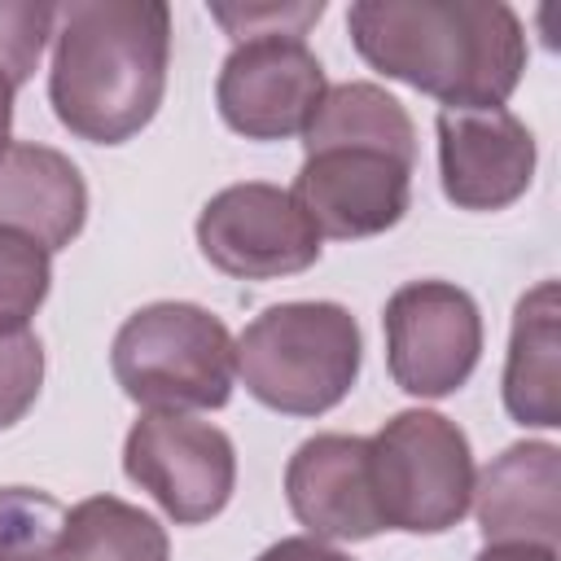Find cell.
I'll list each match as a JSON object with an SVG mask.
<instances>
[{
	"label": "cell",
	"mask_w": 561,
	"mask_h": 561,
	"mask_svg": "<svg viewBox=\"0 0 561 561\" xmlns=\"http://www.w3.org/2000/svg\"><path fill=\"white\" fill-rule=\"evenodd\" d=\"M329 92L320 57L307 39L263 35L241 39L219 66L215 105L219 118L245 140H294L316 118Z\"/></svg>",
	"instance_id": "9c48e42d"
},
{
	"label": "cell",
	"mask_w": 561,
	"mask_h": 561,
	"mask_svg": "<svg viewBox=\"0 0 561 561\" xmlns=\"http://www.w3.org/2000/svg\"><path fill=\"white\" fill-rule=\"evenodd\" d=\"M386 368L403 394L447 399L482 359V311L451 280H408L386 298Z\"/></svg>",
	"instance_id": "52a82bcc"
},
{
	"label": "cell",
	"mask_w": 561,
	"mask_h": 561,
	"mask_svg": "<svg viewBox=\"0 0 561 561\" xmlns=\"http://www.w3.org/2000/svg\"><path fill=\"white\" fill-rule=\"evenodd\" d=\"M486 543H552L561 535V447L557 443H513L478 478L473 504Z\"/></svg>",
	"instance_id": "4fadbf2b"
},
{
	"label": "cell",
	"mask_w": 561,
	"mask_h": 561,
	"mask_svg": "<svg viewBox=\"0 0 561 561\" xmlns=\"http://www.w3.org/2000/svg\"><path fill=\"white\" fill-rule=\"evenodd\" d=\"M368 473L386 530L443 535L473 504V447L434 408H403L368 438Z\"/></svg>",
	"instance_id": "5b68a950"
},
{
	"label": "cell",
	"mask_w": 561,
	"mask_h": 561,
	"mask_svg": "<svg viewBox=\"0 0 561 561\" xmlns=\"http://www.w3.org/2000/svg\"><path fill=\"white\" fill-rule=\"evenodd\" d=\"M57 4L44 0H0V70L22 88L44 57V44L53 39Z\"/></svg>",
	"instance_id": "44dd1931"
},
{
	"label": "cell",
	"mask_w": 561,
	"mask_h": 561,
	"mask_svg": "<svg viewBox=\"0 0 561 561\" xmlns=\"http://www.w3.org/2000/svg\"><path fill=\"white\" fill-rule=\"evenodd\" d=\"M329 145H373L390 149L408 162H416V127L399 96L368 79L333 83L316 110V118L302 131V149H329Z\"/></svg>",
	"instance_id": "2e32d148"
},
{
	"label": "cell",
	"mask_w": 561,
	"mask_h": 561,
	"mask_svg": "<svg viewBox=\"0 0 561 561\" xmlns=\"http://www.w3.org/2000/svg\"><path fill=\"white\" fill-rule=\"evenodd\" d=\"M504 412L517 425H561V289L539 280L513 307L508 355H504Z\"/></svg>",
	"instance_id": "9a60e30c"
},
{
	"label": "cell",
	"mask_w": 561,
	"mask_h": 561,
	"mask_svg": "<svg viewBox=\"0 0 561 561\" xmlns=\"http://www.w3.org/2000/svg\"><path fill=\"white\" fill-rule=\"evenodd\" d=\"M66 508L35 486H0V561H61Z\"/></svg>",
	"instance_id": "ac0fdd59"
},
{
	"label": "cell",
	"mask_w": 561,
	"mask_h": 561,
	"mask_svg": "<svg viewBox=\"0 0 561 561\" xmlns=\"http://www.w3.org/2000/svg\"><path fill=\"white\" fill-rule=\"evenodd\" d=\"M123 473L175 526H202L237 491V447L219 425L188 412H145L123 438Z\"/></svg>",
	"instance_id": "8992f818"
},
{
	"label": "cell",
	"mask_w": 561,
	"mask_h": 561,
	"mask_svg": "<svg viewBox=\"0 0 561 561\" xmlns=\"http://www.w3.org/2000/svg\"><path fill=\"white\" fill-rule=\"evenodd\" d=\"M83 224L88 184L61 149L18 140L0 153V228L22 232L53 254L66 250Z\"/></svg>",
	"instance_id": "5bb4252c"
},
{
	"label": "cell",
	"mask_w": 561,
	"mask_h": 561,
	"mask_svg": "<svg viewBox=\"0 0 561 561\" xmlns=\"http://www.w3.org/2000/svg\"><path fill=\"white\" fill-rule=\"evenodd\" d=\"M285 500L316 539L359 543L386 530L368 473V438L359 434H316L298 443L285 465Z\"/></svg>",
	"instance_id": "7c38bea8"
},
{
	"label": "cell",
	"mask_w": 561,
	"mask_h": 561,
	"mask_svg": "<svg viewBox=\"0 0 561 561\" xmlns=\"http://www.w3.org/2000/svg\"><path fill=\"white\" fill-rule=\"evenodd\" d=\"M61 561H171V539L153 513L118 495H88L66 508Z\"/></svg>",
	"instance_id": "e0dca14e"
},
{
	"label": "cell",
	"mask_w": 561,
	"mask_h": 561,
	"mask_svg": "<svg viewBox=\"0 0 561 561\" xmlns=\"http://www.w3.org/2000/svg\"><path fill=\"white\" fill-rule=\"evenodd\" d=\"M171 70V9L162 0H70L57 9L48 105L88 145L140 136Z\"/></svg>",
	"instance_id": "7a4b0ae2"
},
{
	"label": "cell",
	"mask_w": 561,
	"mask_h": 561,
	"mask_svg": "<svg viewBox=\"0 0 561 561\" xmlns=\"http://www.w3.org/2000/svg\"><path fill=\"white\" fill-rule=\"evenodd\" d=\"M110 368L145 412H215L232 399L237 337L215 311L162 298L118 324Z\"/></svg>",
	"instance_id": "277c9868"
},
{
	"label": "cell",
	"mask_w": 561,
	"mask_h": 561,
	"mask_svg": "<svg viewBox=\"0 0 561 561\" xmlns=\"http://www.w3.org/2000/svg\"><path fill=\"white\" fill-rule=\"evenodd\" d=\"M197 250L232 280H276L316 267L324 237L289 188L245 180L219 188L202 206Z\"/></svg>",
	"instance_id": "ba28073f"
},
{
	"label": "cell",
	"mask_w": 561,
	"mask_h": 561,
	"mask_svg": "<svg viewBox=\"0 0 561 561\" xmlns=\"http://www.w3.org/2000/svg\"><path fill=\"white\" fill-rule=\"evenodd\" d=\"M44 346L31 329L0 333V430H13L39 399Z\"/></svg>",
	"instance_id": "7402d4cb"
},
{
	"label": "cell",
	"mask_w": 561,
	"mask_h": 561,
	"mask_svg": "<svg viewBox=\"0 0 561 561\" xmlns=\"http://www.w3.org/2000/svg\"><path fill=\"white\" fill-rule=\"evenodd\" d=\"M359 364L364 333L342 302H276L237 337V377L280 416H324L355 390Z\"/></svg>",
	"instance_id": "3957f363"
},
{
	"label": "cell",
	"mask_w": 561,
	"mask_h": 561,
	"mask_svg": "<svg viewBox=\"0 0 561 561\" xmlns=\"http://www.w3.org/2000/svg\"><path fill=\"white\" fill-rule=\"evenodd\" d=\"M13 96H18V83L0 70V153L13 145L9 136H13Z\"/></svg>",
	"instance_id": "d4e9b609"
},
{
	"label": "cell",
	"mask_w": 561,
	"mask_h": 561,
	"mask_svg": "<svg viewBox=\"0 0 561 561\" xmlns=\"http://www.w3.org/2000/svg\"><path fill=\"white\" fill-rule=\"evenodd\" d=\"M473 561H557V548L552 543H522V539H513V543H486Z\"/></svg>",
	"instance_id": "cb8c5ba5"
},
{
	"label": "cell",
	"mask_w": 561,
	"mask_h": 561,
	"mask_svg": "<svg viewBox=\"0 0 561 561\" xmlns=\"http://www.w3.org/2000/svg\"><path fill=\"white\" fill-rule=\"evenodd\" d=\"M53 289V254L22 232L0 228V333L26 329Z\"/></svg>",
	"instance_id": "d6986e66"
},
{
	"label": "cell",
	"mask_w": 561,
	"mask_h": 561,
	"mask_svg": "<svg viewBox=\"0 0 561 561\" xmlns=\"http://www.w3.org/2000/svg\"><path fill=\"white\" fill-rule=\"evenodd\" d=\"M210 18L232 35V44L263 35L302 39L324 18V0H241V4L210 0Z\"/></svg>",
	"instance_id": "ffe728a7"
},
{
	"label": "cell",
	"mask_w": 561,
	"mask_h": 561,
	"mask_svg": "<svg viewBox=\"0 0 561 561\" xmlns=\"http://www.w3.org/2000/svg\"><path fill=\"white\" fill-rule=\"evenodd\" d=\"M438 180L456 210H504L535 180V136L513 110H438Z\"/></svg>",
	"instance_id": "8fae6325"
},
{
	"label": "cell",
	"mask_w": 561,
	"mask_h": 561,
	"mask_svg": "<svg viewBox=\"0 0 561 561\" xmlns=\"http://www.w3.org/2000/svg\"><path fill=\"white\" fill-rule=\"evenodd\" d=\"M254 561H355V557L337 552L329 539H316V535H285L272 548H263Z\"/></svg>",
	"instance_id": "603a6c76"
},
{
	"label": "cell",
	"mask_w": 561,
	"mask_h": 561,
	"mask_svg": "<svg viewBox=\"0 0 561 561\" xmlns=\"http://www.w3.org/2000/svg\"><path fill=\"white\" fill-rule=\"evenodd\" d=\"M355 53L443 110H504L526 75V31L504 0H355Z\"/></svg>",
	"instance_id": "6da1fadb"
},
{
	"label": "cell",
	"mask_w": 561,
	"mask_h": 561,
	"mask_svg": "<svg viewBox=\"0 0 561 561\" xmlns=\"http://www.w3.org/2000/svg\"><path fill=\"white\" fill-rule=\"evenodd\" d=\"M412 167L408 158L373 145H329L302 158L294 175V197L333 241H364L390 232L412 202Z\"/></svg>",
	"instance_id": "30bf717a"
}]
</instances>
